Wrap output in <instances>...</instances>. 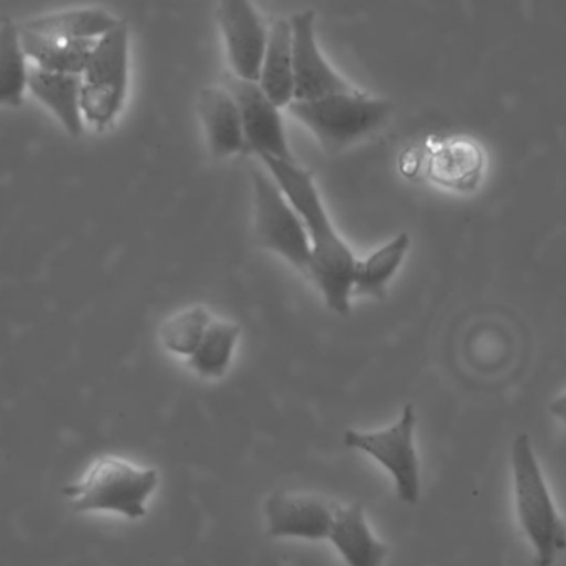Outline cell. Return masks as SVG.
<instances>
[{"label": "cell", "instance_id": "7402d4cb", "mask_svg": "<svg viewBox=\"0 0 566 566\" xmlns=\"http://www.w3.org/2000/svg\"><path fill=\"white\" fill-rule=\"evenodd\" d=\"M211 312L206 306L196 305L175 313L163 323V346L172 355L191 356L205 336L206 329L212 322Z\"/></svg>", "mask_w": 566, "mask_h": 566}, {"label": "cell", "instance_id": "ffe728a7", "mask_svg": "<svg viewBox=\"0 0 566 566\" xmlns=\"http://www.w3.org/2000/svg\"><path fill=\"white\" fill-rule=\"evenodd\" d=\"M409 249H411V238L408 232H401L388 244L368 255L365 261H358L353 293L382 298L389 282L395 279L405 262Z\"/></svg>", "mask_w": 566, "mask_h": 566}, {"label": "cell", "instance_id": "52a82bcc", "mask_svg": "<svg viewBox=\"0 0 566 566\" xmlns=\"http://www.w3.org/2000/svg\"><path fill=\"white\" fill-rule=\"evenodd\" d=\"M418 415L415 406L406 405L398 421L379 431L345 432V446L365 452L381 464L395 481L396 494L405 504L416 505L421 497V464L416 449Z\"/></svg>", "mask_w": 566, "mask_h": 566}, {"label": "cell", "instance_id": "5bb4252c", "mask_svg": "<svg viewBox=\"0 0 566 566\" xmlns=\"http://www.w3.org/2000/svg\"><path fill=\"white\" fill-rule=\"evenodd\" d=\"M29 92L42 103L72 138L85 132L82 113V80L80 75L49 72L30 63Z\"/></svg>", "mask_w": 566, "mask_h": 566}, {"label": "cell", "instance_id": "ac0fdd59", "mask_svg": "<svg viewBox=\"0 0 566 566\" xmlns=\"http://www.w3.org/2000/svg\"><path fill=\"white\" fill-rule=\"evenodd\" d=\"M434 179L455 191H474L485 175V155L481 146L471 139H455L439 149L436 155Z\"/></svg>", "mask_w": 566, "mask_h": 566}, {"label": "cell", "instance_id": "8992f818", "mask_svg": "<svg viewBox=\"0 0 566 566\" xmlns=\"http://www.w3.org/2000/svg\"><path fill=\"white\" fill-rule=\"evenodd\" d=\"M251 179L258 244L308 275L312 251L302 218L265 166H254Z\"/></svg>", "mask_w": 566, "mask_h": 566}, {"label": "cell", "instance_id": "603a6c76", "mask_svg": "<svg viewBox=\"0 0 566 566\" xmlns=\"http://www.w3.org/2000/svg\"><path fill=\"white\" fill-rule=\"evenodd\" d=\"M551 412L557 421H560L562 424L566 428V389L564 391L558 392L551 402Z\"/></svg>", "mask_w": 566, "mask_h": 566}, {"label": "cell", "instance_id": "44dd1931", "mask_svg": "<svg viewBox=\"0 0 566 566\" xmlns=\"http://www.w3.org/2000/svg\"><path fill=\"white\" fill-rule=\"evenodd\" d=\"M239 338L241 326L238 323L212 319L198 348L189 356V365L202 378H222L231 368Z\"/></svg>", "mask_w": 566, "mask_h": 566}, {"label": "cell", "instance_id": "ba28073f", "mask_svg": "<svg viewBox=\"0 0 566 566\" xmlns=\"http://www.w3.org/2000/svg\"><path fill=\"white\" fill-rule=\"evenodd\" d=\"M342 502L316 492H275L265 499L268 535L272 538L328 541Z\"/></svg>", "mask_w": 566, "mask_h": 566}, {"label": "cell", "instance_id": "8fae6325", "mask_svg": "<svg viewBox=\"0 0 566 566\" xmlns=\"http://www.w3.org/2000/svg\"><path fill=\"white\" fill-rule=\"evenodd\" d=\"M218 22L224 36L232 75L258 82L269 29L251 0H219Z\"/></svg>", "mask_w": 566, "mask_h": 566}, {"label": "cell", "instance_id": "6da1fadb", "mask_svg": "<svg viewBox=\"0 0 566 566\" xmlns=\"http://www.w3.org/2000/svg\"><path fill=\"white\" fill-rule=\"evenodd\" d=\"M261 163L272 172L305 224L312 251L308 277L316 283L333 313L349 315L358 259L333 228L312 172L303 169L296 159L261 158Z\"/></svg>", "mask_w": 566, "mask_h": 566}, {"label": "cell", "instance_id": "2e32d148", "mask_svg": "<svg viewBox=\"0 0 566 566\" xmlns=\"http://www.w3.org/2000/svg\"><path fill=\"white\" fill-rule=\"evenodd\" d=\"M20 36H22L25 55L29 56L33 66L49 70V72L70 73V75H82L96 43V40H76L36 33L22 27H20Z\"/></svg>", "mask_w": 566, "mask_h": 566}, {"label": "cell", "instance_id": "277c9868", "mask_svg": "<svg viewBox=\"0 0 566 566\" xmlns=\"http://www.w3.org/2000/svg\"><path fill=\"white\" fill-rule=\"evenodd\" d=\"M286 109L312 132L325 151L336 155L378 132L391 116L392 105L352 90L308 102H292Z\"/></svg>", "mask_w": 566, "mask_h": 566}, {"label": "cell", "instance_id": "4fadbf2b", "mask_svg": "<svg viewBox=\"0 0 566 566\" xmlns=\"http://www.w3.org/2000/svg\"><path fill=\"white\" fill-rule=\"evenodd\" d=\"M328 541L346 566H382L389 555L388 545L369 528L359 502L339 505Z\"/></svg>", "mask_w": 566, "mask_h": 566}, {"label": "cell", "instance_id": "7c38bea8", "mask_svg": "<svg viewBox=\"0 0 566 566\" xmlns=\"http://www.w3.org/2000/svg\"><path fill=\"white\" fill-rule=\"evenodd\" d=\"M198 109L209 151L214 158L224 159L248 153L241 112L226 86L202 90Z\"/></svg>", "mask_w": 566, "mask_h": 566}, {"label": "cell", "instance_id": "30bf717a", "mask_svg": "<svg viewBox=\"0 0 566 566\" xmlns=\"http://www.w3.org/2000/svg\"><path fill=\"white\" fill-rule=\"evenodd\" d=\"M293 52V102H308L336 93L352 92V85L326 62L315 36V12L302 10L290 17Z\"/></svg>", "mask_w": 566, "mask_h": 566}, {"label": "cell", "instance_id": "3957f363", "mask_svg": "<svg viewBox=\"0 0 566 566\" xmlns=\"http://www.w3.org/2000/svg\"><path fill=\"white\" fill-rule=\"evenodd\" d=\"M158 485L156 469L139 468L118 455H99L62 492L76 514L112 512L139 521L148 514V501Z\"/></svg>", "mask_w": 566, "mask_h": 566}, {"label": "cell", "instance_id": "5b68a950", "mask_svg": "<svg viewBox=\"0 0 566 566\" xmlns=\"http://www.w3.org/2000/svg\"><path fill=\"white\" fill-rule=\"evenodd\" d=\"M129 30L125 22L96 40L82 80V113L86 125L103 132L122 113L128 92Z\"/></svg>", "mask_w": 566, "mask_h": 566}, {"label": "cell", "instance_id": "9a60e30c", "mask_svg": "<svg viewBox=\"0 0 566 566\" xmlns=\"http://www.w3.org/2000/svg\"><path fill=\"white\" fill-rule=\"evenodd\" d=\"M258 85L279 106L293 102V52L290 20L279 19L269 29Z\"/></svg>", "mask_w": 566, "mask_h": 566}, {"label": "cell", "instance_id": "7a4b0ae2", "mask_svg": "<svg viewBox=\"0 0 566 566\" xmlns=\"http://www.w3.org/2000/svg\"><path fill=\"white\" fill-rule=\"evenodd\" d=\"M518 524L534 548L535 566H554L566 551V524L552 499L541 461L527 432L511 446Z\"/></svg>", "mask_w": 566, "mask_h": 566}, {"label": "cell", "instance_id": "e0dca14e", "mask_svg": "<svg viewBox=\"0 0 566 566\" xmlns=\"http://www.w3.org/2000/svg\"><path fill=\"white\" fill-rule=\"evenodd\" d=\"M122 20L116 19L108 10L98 7L62 10L45 13L23 22L22 29L32 30L46 35L66 36L76 40H98L118 27Z\"/></svg>", "mask_w": 566, "mask_h": 566}, {"label": "cell", "instance_id": "d6986e66", "mask_svg": "<svg viewBox=\"0 0 566 566\" xmlns=\"http://www.w3.org/2000/svg\"><path fill=\"white\" fill-rule=\"evenodd\" d=\"M30 60L25 55L20 27L0 22V108H19L29 92Z\"/></svg>", "mask_w": 566, "mask_h": 566}, {"label": "cell", "instance_id": "9c48e42d", "mask_svg": "<svg viewBox=\"0 0 566 566\" xmlns=\"http://www.w3.org/2000/svg\"><path fill=\"white\" fill-rule=\"evenodd\" d=\"M224 86L234 96L241 112L248 153H254L259 159L295 161L286 142L281 108L262 92L258 82L226 75Z\"/></svg>", "mask_w": 566, "mask_h": 566}]
</instances>
